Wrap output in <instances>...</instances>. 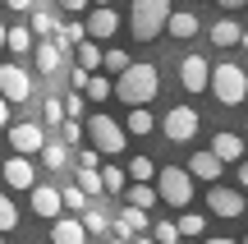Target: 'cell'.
<instances>
[{"label": "cell", "mask_w": 248, "mask_h": 244, "mask_svg": "<svg viewBox=\"0 0 248 244\" xmlns=\"http://www.w3.org/2000/svg\"><path fill=\"white\" fill-rule=\"evenodd\" d=\"M152 240H156V244H179L175 221H156V226H152Z\"/></svg>", "instance_id": "e575fe53"}, {"label": "cell", "mask_w": 248, "mask_h": 244, "mask_svg": "<svg viewBox=\"0 0 248 244\" xmlns=\"http://www.w3.org/2000/svg\"><path fill=\"white\" fill-rule=\"evenodd\" d=\"M207 74H212L207 55H184V60H179V83H184L188 92H207Z\"/></svg>", "instance_id": "8fae6325"}, {"label": "cell", "mask_w": 248, "mask_h": 244, "mask_svg": "<svg viewBox=\"0 0 248 244\" xmlns=\"http://www.w3.org/2000/svg\"><path fill=\"white\" fill-rule=\"evenodd\" d=\"M37 157H42V166H51V171H64V162H69V147H64V143H51V138H46Z\"/></svg>", "instance_id": "484cf974"}, {"label": "cell", "mask_w": 248, "mask_h": 244, "mask_svg": "<svg viewBox=\"0 0 248 244\" xmlns=\"http://www.w3.org/2000/svg\"><path fill=\"white\" fill-rule=\"evenodd\" d=\"M83 92H88L92 101H106V97H110V79H106V74H88V83H83Z\"/></svg>", "instance_id": "4dcf8cb0"}, {"label": "cell", "mask_w": 248, "mask_h": 244, "mask_svg": "<svg viewBox=\"0 0 248 244\" xmlns=\"http://www.w3.org/2000/svg\"><path fill=\"white\" fill-rule=\"evenodd\" d=\"M28 198H32V212L37 217H46V221H55L60 217V189H55V184H32V189H28Z\"/></svg>", "instance_id": "7c38bea8"}, {"label": "cell", "mask_w": 248, "mask_h": 244, "mask_svg": "<svg viewBox=\"0 0 248 244\" xmlns=\"http://www.w3.org/2000/svg\"><path fill=\"white\" fill-rule=\"evenodd\" d=\"M18 226V208H14V198H9V194H0V235H5V230H14Z\"/></svg>", "instance_id": "d6a6232c"}, {"label": "cell", "mask_w": 248, "mask_h": 244, "mask_svg": "<svg viewBox=\"0 0 248 244\" xmlns=\"http://www.w3.org/2000/svg\"><path fill=\"white\" fill-rule=\"evenodd\" d=\"M55 5H60L64 14H83V9H88V0H55Z\"/></svg>", "instance_id": "f35d334b"}, {"label": "cell", "mask_w": 248, "mask_h": 244, "mask_svg": "<svg viewBox=\"0 0 248 244\" xmlns=\"http://www.w3.org/2000/svg\"><path fill=\"white\" fill-rule=\"evenodd\" d=\"M5 184H9V189H32V184H37L32 157H9V162H5Z\"/></svg>", "instance_id": "5bb4252c"}, {"label": "cell", "mask_w": 248, "mask_h": 244, "mask_svg": "<svg viewBox=\"0 0 248 244\" xmlns=\"http://www.w3.org/2000/svg\"><path fill=\"white\" fill-rule=\"evenodd\" d=\"M175 230H179V240H198V235H202V230H207V221H202V212H184V217H179L175 221Z\"/></svg>", "instance_id": "f546056e"}, {"label": "cell", "mask_w": 248, "mask_h": 244, "mask_svg": "<svg viewBox=\"0 0 248 244\" xmlns=\"http://www.w3.org/2000/svg\"><path fill=\"white\" fill-rule=\"evenodd\" d=\"M248 37H244V28H239V18H216L212 23V46H225V51H230V46H244Z\"/></svg>", "instance_id": "ac0fdd59"}, {"label": "cell", "mask_w": 248, "mask_h": 244, "mask_svg": "<svg viewBox=\"0 0 248 244\" xmlns=\"http://www.w3.org/2000/svg\"><path fill=\"white\" fill-rule=\"evenodd\" d=\"M207 208H212V217L234 221V217H244V194L225 189V184H212V189H207Z\"/></svg>", "instance_id": "ba28073f"}, {"label": "cell", "mask_w": 248, "mask_h": 244, "mask_svg": "<svg viewBox=\"0 0 248 244\" xmlns=\"http://www.w3.org/2000/svg\"><path fill=\"white\" fill-rule=\"evenodd\" d=\"M9 9H14V14H28V9H32V0H5Z\"/></svg>", "instance_id": "60d3db41"}, {"label": "cell", "mask_w": 248, "mask_h": 244, "mask_svg": "<svg viewBox=\"0 0 248 244\" xmlns=\"http://www.w3.org/2000/svg\"><path fill=\"white\" fill-rule=\"evenodd\" d=\"M110 244H129V240H120V235H115V240H110Z\"/></svg>", "instance_id": "c3c4849f"}, {"label": "cell", "mask_w": 248, "mask_h": 244, "mask_svg": "<svg viewBox=\"0 0 248 244\" xmlns=\"http://www.w3.org/2000/svg\"><path fill=\"white\" fill-rule=\"evenodd\" d=\"M124 203L138 208V212H147L152 203H156V189H152V184H124Z\"/></svg>", "instance_id": "7402d4cb"}, {"label": "cell", "mask_w": 248, "mask_h": 244, "mask_svg": "<svg viewBox=\"0 0 248 244\" xmlns=\"http://www.w3.org/2000/svg\"><path fill=\"white\" fill-rule=\"evenodd\" d=\"M156 203H170V208H188L193 203V180H188L184 166H156Z\"/></svg>", "instance_id": "277c9868"}, {"label": "cell", "mask_w": 248, "mask_h": 244, "mask_svg": "<svg viewBox=\"0 0 248 244\" xmlns=\"http://www.w3.org/2000/svg\"><path fill=\"white\" fill-rule=\"evenodd\" d=\"M115 28H120V14H115V9H110V5H92L88 23H83V37H88V42H110Z\"/></svg>", "instance_id": "9c48e42d"}, {"label": "cell", "mask_w": 248, "mask_h": 244, "mask_svg": "<svg viewBox=\"0 0 248 244\" xmlns=\"http://www.w3.org/2000/svg\"><path fill=\"white\" fill-rule=\"evenodd\" d=\"M207 152H212L221 166H230V162H244V138L234 134V129H221V134L212 138V147H207Z\"/></svg>", "instance_id": "4fadbf2b"}, {"label": "cell", "mask_w": 248, "mask_h": 244, "mask_svg": "<svg viewBox=\"0 0 248 244\" xmlns=\"http://www.w3.org/2000/svg\"><path fill=\"white\" fill-rule=\"evenodd\" d=\"M55 129H60V143L64 147H78L83 143V120H60Z\"/></svg>", "instance_id": "1f68e13d"}, {"label": "cell", "mask_w": 248, "mask_h": 244, "mask_svg": "<svg viewBox=\"0 0 248 244\" xmlns=\"http://www.w3.org/2000/svg\"><path fill=\"white\" fill-rule=\"evenodd\" d=\"M101 194H124V184H129V180H124V166H101Z\"/></svg>", "instance_id": "f1b7e54d"}, {"label": "cell", "mask_w": 248, "mask_h": 244, "mask_svg": "<svg viewBox=\"0 0 248 244\" xmlns=\"http://www.w3.org/2000/svg\"><path fill=\"white\" fill-rule=\"evenodd\" d=\"M166 18H170V0H133L129 9V28L138 42H156L166 33Z\"/></svg>", "instance_id": "3957f363"}, {"label": "cell", "mask_w": 248, "mask_h": 244, "mask_svg": "<svg viewBox=\"0 0 248 244\" xmlns=\"http://www.w3.org/2000/svg\"><path fill=\"white\" fill-rule=\"evenodd\" d=\"M5 125H9V101L0 97V129H5Z\"/></svg>", "instance_id": "b9f144b4"}, {"label": "cell", "mask_w": 248, "mask_h": 244, "mask_svg": "<svg viewBox=\"0 0 248 244\" xmlns=\"http://www.w3.org/2000/svg\"><path fill=\"white\" fill-rule=\"evenodd\" d=\"M78 69H88V74H101V46H97V42H88V37L78 42Z\"/></svg>", "instance_id": "4316f807"}, {"label": "cell", "mask_w": 248, "mask_h": 244, "mask_svg": "<svg viewBox=\"0 0 248 244\" xmlns=\"http://www.w3.org/2000/svg\"><path fill=\"white\" fill-rule=\"evenodd\" d=\"M9 129V147H14V157H37L46 143V129L32 125V120H18V125H5Z\"/></svg>", "instance_id": "52a82bcc"}, {"label": "cell", "mask_w": 248, "mask_h": 244, "mask_svg": "<svg viewBox=\"0 0 248 244\" xmlns=\"http://www.w3.org/2000/svg\"><path fill=\"white\" fill-rule=\"evenodd\" d=\"M55 28H60V18H55L51 9H32V28H28L32 37H46V42H51V37H55Z\"/></svg>", "instance_id": "cb8c5ba5"}, {"label": "cell", "mask_w": 248, "mask_h": 244, "mask_svg": "<svg viewBox=\"0 0 248 244\" xmlns=\"http://www.w3.org/2000/svg\"><path fill=\"white\" fill-rule=\"evenodd\" d=\"M0 244H5V235H0Z\"/></svg>", "instance_id": "681fc988"}, {"label": "cell", "mask_w": 248, "mask_h": 244, "mask_svg": "<svg viewBox=\"0 0 248 244\" xmlns=\"http://www.w3.org/2000/svg\"><path fill=\"white\" fill-rule=\"evenodd\" d=\"M207 88H212V97L221 101V106H239V101L248 97V74L234 60H221L212 74H207Z\"/></svg>", "instance_id": "7a4b0ae2"}, {"label": "cell", "mask_w": 248, "mask_h": 244, "mask_svg": "<svg viewBox=\"0 0 248 244\" xmlns=\"http://www.w3.org/2000/svg\"><path fill=\"white\" fill-rule=\"evenodd\" d=\"M0 55H5V23H0Z\"/></svg>", "instance_id": "bcb514c9"}, {"label": "cell", "mask_w": 248, "mask_h": 244, "mask_svg": "<svg viewBox=\"0 0 248 244\" xmlns=\"http://www.w3.org/2000/svg\"><path fill=\"white\" fill-rule=\"evenodd\" d=\"M88 235H110V217L101 208H83V221H78Z\"/></svg>", "instance_id": "d4e9b609"}, {"label": "cell", "mask_w": 248, "mask_h": 244, "mask_svg": "<svg viewBox=\"0 0 248 244\" xmlns=\"http://www.w3.org/2000/svg\"><path fill=\"white\" fill-rule=\"evenodd\" d=\"M0 97H5L9 106L32 97V79H28V69L18 60H5V65H0Z\"/></svg>", "instance_id": "8992f818"}, {"label": "cell", "mask_w": 248, "mask_h": 244, "mask_svg": "<svg viewBox=\"0 0 248 244\" xmlns=\"http://www.w3.org/2000/svg\"><path fill=\"white\" fill-rule=\"evenodd\" d=\"M60 208H69V212H83V208H88V194H83L78 184H69V189H60Z\"/></svg>", "instance_id": "836d02e7"}, {"label": "cell", "mask_w": 248, "mask_h": 244, "mask_svg": "<svg viewBox=\"0 0 248 244\" xmlns=\"http://www.w3.org/2000/svg\"><path fill=\"white\" fill-rule=\"evenodd\" d=\"M78 189L88 194V198H97V194H101V175L97 171H78Z\"/></svg>", "instance_id": "8d00e7d4"}, {"label": "cell", "mask_w": 248, "mask_h": 244, "mask_svg": "<svg viewBox=\"0 0 248 244\" xmlns=\"http://www.w3.org/2000/svg\"><path fill=\"white\" fill-rule=\"evenodd\" d=\"M221 9H239V5H248V0H216Z\"/></svg>", "instance_id": "7bdbcfd3"}, {"label": "cell", "mask_w": 248, "mask_h": 244, "mask_svg": "<svg viewBox=\"0 0 248 244\" xmlns=\"http://www.w3.org/2000/svg\"><path fill=\"white\" fill-rule=\"evenodd\" d=\"M152 175H156V162L152 157H133L124 166V180H133V184H152Z\"/></svg>", "instance_id": "603a6c76"}, {"label": "cell", "mask_w": 248, "mask_h": 244, "mask_svg": "<svg viewBox=\"0 0 248 244\" xmlns=\"http://www.w3.org/2000/svg\"><path fill=\"white\" fill-rule=\"evenodd\" d=\"M156 92H161L156 65H129L124 74H115V79H110V97L129 101V106H147Z\"/></svg>", "instance_id": "6da1fadb"}, {"label": "cell", "mask_w": 248, "mask_h": 244, "mask_svg": "<svg viewBox=\"0 0 248 244\" xmlns=\"http://www.w3.org/2000/svg\"><path fill=\"white\" fill-rule=\"evenodd\" d=\"M42 120H46L51 129L60 125V120H64V111H60V97H46V101H42Z\"/></svg>", "instance_id": "d590c367"}, {"label": "cell", "mask_w": 248, "mask_h": 244, "mask_svg": "<svg viewBox=\"0 0 248 244\" xmlns=\"http://www.w3.org/2000/svg\"><path fill=\"white\" fill-rule=\"evenodd\" d=\"M202 244H239V240H202Z\"/></svg>", "instance_id": "f6af8a7d"}, {"label": "cell", "mask_w": 248, "mask_h": 244, "mask_svg": "<svg viewBox=\"0 0 248 244\" xmlns=\"http://www.w3.org/2000/svg\"><path fill=\"white\" fill-rule=\"evenodd\" d=\"M193 134H198V111L193 106H175L166 115V138L170 143H188Z\"/></svg>", "instance_id": "30bf717a"}, {"label": "cell", "mask_w": 248, "mask_h": 244, "mask_svg": "<svg viewBox=\"0 0 248 244\" xmlns=\"http://www.w3.org/2000/svg\"><path fill=\"white\" fill-rule=\"evenodd\" d=\"M88 5H110V0H88Z\"/></svg>", "instance_id": "7dc6e473"}, {"label": "cell", "mask_w": 248, "mask_h": 244, "mask_svg": "<svg viewBox=\"0 0 248 244\" xmlns=\"http://www.w3.org/2000/svg\"><path fill=\"white\" fill-rule=\"evenodd\" d=\"M32 65L51 79V74H60V65H64V51L55 42H32Z\"/></svg>", "instance_id": "e0dca14e"}, {"label": "cell", "mask_w": 248, "mask_h": 244, "mask_svg": "<svg viewBox=\"0 0 248 244\" xmlns=\"http://www.w3.org/2000/svg\"><path fill=\"white\" fill-rule=\"evenodd\" d=\"M74 162H78V171H97L101 152H92V147H78V152H74Z\"/></svg>", "instance_id": "74e56055"}, {"label": "cell", "mask_w": 248, "mask_h": 244, "mask_svg": "<svg viewBox=\"0 0 248 244\" xmlns=\"http://www.w3.org/2000/svg\"><path fill=\"white\" fill-rule=\"evenodd\" d=\"M166 33H170V37H179V42H188V37H198V33H202V18H198L193 9H170Z\"/></svg>", "instance_id": "9a60e30c"}, {"label": "cell", "mask_w": 248, "mask_h": 244, "mask_svg": "<svg viewBox=\"0 0 248 244\" xmlns=\"http://www.w3.org/2000/svg\"><path fill=\"white\" fill-rule=\"evenodd\" d=\"M92 134V152H106V157H115V152H124V143H129V134L120 129V120H110L106 111H97V115L83 125Z\"/></svg>", "instance_id": "5b68a950"}, {"label": "cell", "mask_w": 248, "mask_h": 244, "mask_svg": "<svg viewBox=\"0 0 248 244\" xmlns=\"http://www.w3.org/2000/svg\"><path fill=\"white\" fill-rule=\"evenodd\" d=\"M184 171H188V180H207V184H216L225 166H221V162H216V157L202 147V152H193V157H188V166H184Z\"/></svg>", "instance_id": "2e32d148"}, {"label": "cell", "mask_w": 248, "mask_h": 244, "mask_svg": "<svg viewBox=\"0 0 248 244\" xmlns=\"http://www.w3.org/2000/svg\"><path fill=\"white\" fill-rule=\"evenodd\" d=\"M129 51H120V46H106V51H101V69H106V74H124V69H129Z\"/></svg>", "instance_id": "83f0119b"}, {"label": "cell", "mask_w": 248, "mask_h": 244, "mask_svg": "<svg viewBox=\"0 0 248 244\" xmlns=\"http://www.w3.org/2000/svg\"><path fill=\"white\" fill-rule=\"evenodd\" d=\"M129 244H156V240H152V235H133Z\"/></svg>", "instance_id": "ee69618b"}, {"label": "cell", "mask_w": 248, "mask_h": 244, "mask_svg": "<svg viewBox=\"0 0 248 244\" xmlns=\"http://www.w3.org/2000/svg\"><path fill=\"white\" fill-rule=\"evenodd\" d=\"M69 83H74V92H83V83H88V69H74V74H69Z\"/></svg>", "instance_id": "ab89813d"}, {"label": "cell", "mask_w": 248, "mask_h": 244, "mask_svg": "<svg viewBox=\"0 0 248 244\" xmlns=\"http://www.w3.org/2000/svg\"><path fill=\"white\" fill-rule=\"evenodd\" d=\"M51 240H55V244H83V240H88V230L78 226V217H55Z\"/></svg>", "instance_id": "d6986e66"}, {"label": "cell", "mask_w": 248, "mask_h": 244, "mask_svg": "<svg viewBox=\"0 0 248 244\" xmlns=\"http://www.w3.org/2000/svg\"><path fill=\"white\" fill-rule=\"evenodd\" d=\"M5 51L9 55H32V33H28V23L5 28Z\"/></svg>", "instance_id": "ffe728a7"}, {"label": "cell", "mask_w": 248, "mask_h": 244, "mask_svg": "<svg viewBox=\"0 0 248 244\" xmlns=\"http://www.w3.org/2000/svg\"><path fill=\"white\" fill-rule=\"evenodd\" d=\"M120 129H124V134H138V138H142V134H152V129H156V120H152L147 106H129V120H124Z\"/></svg>", "instance_id": "44dd1931"}]
</instances>
